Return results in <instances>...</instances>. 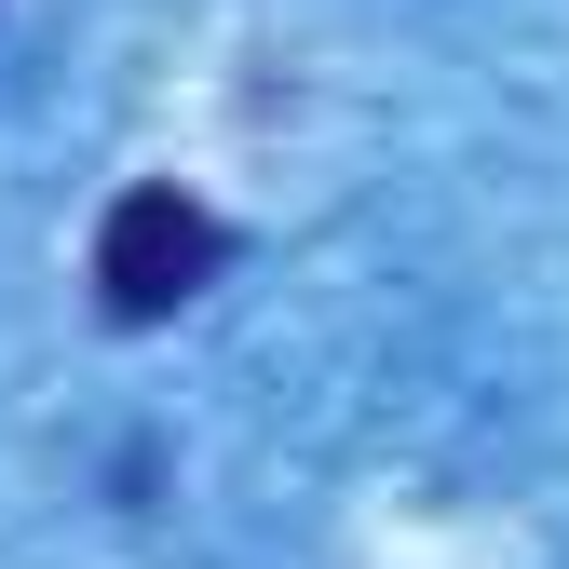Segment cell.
I'll use <instances>...</instances> for the list:
<instances>
[{
  "label": "cell",
  "instance_id": "6da1fadb",
  "mask_svg": "<svg viewBox=\"0 0 569 569\" xmlns=\"http://www.w3.org/2000/svg\"><path fill=\"white\" fill-rule=\"evenodd\" d=\"M203 271H218V218H203L190 190H122L96 218V299L122 326H163Z\"/></svg>",
  "mask_w": 569,
  "mask_h": 569
}]
</instances>
